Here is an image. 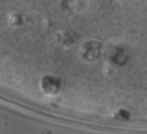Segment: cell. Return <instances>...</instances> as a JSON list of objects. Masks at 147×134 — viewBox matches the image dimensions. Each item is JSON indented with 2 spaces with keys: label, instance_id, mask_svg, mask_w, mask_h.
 Returning a JSON list of instances; mask_svg holds the SVG:
<instances>
[{
  "label": "cell",
  "instance_id": "obj_2",
  "mask_svg": "<svg viewBox=\"0 0 147 134\" xmlns=\"http://www.w3.org/2000/svg\"><path fill=\"white\" fill-rule=\"evenodd\" d=\"M84 55L85 58L92 60L97 58L99 55H97V53L99 51V43H95V41H90V43H85L84 45Z\"/></svg>",
  "mask_w": 147,
  "mask_h": 134
},
{
  "label": "cell",
  "instance_id": "obj_1",
  "mask_svg": "<svg viewBox=\"0 0 147 134\" xmlns=\"http://www.w3.org/2000/svg\"><path fill=\"white\" fill-rule=\"evenodd\" d=\"M61 87V81L59 79L53 76H45L41 80V88L45 92L49 94H55L59 91Z\"/></svg>",
  "mask_w": 147,
  "mask_h": 134
}]
</instances>
